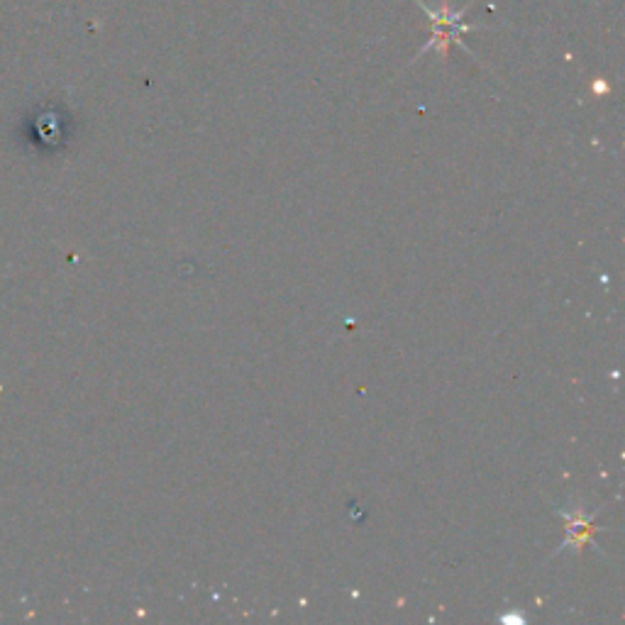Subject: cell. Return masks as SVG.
<instances>
[{"mask_svg": "<svg viewBox=\"0 0 625 625\" xmlns=\"http://www.w3.org/2000/svg\"><path fill=\"white\" fill-rule=\"evenodd\" d=\"M416 3L420 5V8H423V13L428 15V20L433 22V27H430V40L425 42V47L420 49L416 57H413V62H418V59L428 52H435L440 59H447L450 44H459L464 52H469L467 44L462 42V35L484 30L481 25H469V22H464V15H467L472 0H469L467 8L464 10H452L450 0H442L440 8H430V5L423 3V0H416Z\"/></svg>", "mask_w": 625, "mask_h": 625, "instance_id": "cell-1", "label": "cell"}, {"mask_svg": "<svg viewBox=\"0 0 625 625\" xmlns=\"http://www.w3.org/2000/svg\"><path fill=\"white\" fill-rule=\"evenodd\" d=\"M564 516V521H567V538H564V542H562V547L560 550H572V552H579V550H584V545H594V533L599 528H596L594 525V516H596V511L594 513H589V516H586L584 511H579V513H562Z\"/></svg>", "mask_w": 625, "mask_h": 625, "instance_id": "cell-2", "label": "cell"}]
</instances>
